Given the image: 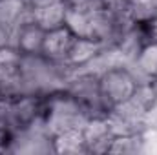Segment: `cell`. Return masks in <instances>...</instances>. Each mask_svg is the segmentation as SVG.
Returning <instances> with one entry per match:
<instances>
[{"instance_id": "6da1fadb", "label": "cell", "mask_w": 157, "mask_h": 155, "mask_svg": "<svg viewBox=\"0 0 157 155\" xmlns=\"http://www.w3.org/2000/svg\"><path fill=\"white\" fill-rule=\"evenodd\" d=\"M20 73L26 91L48 97L66 89V82L73 70L64 62H53L40 55H20Z\"/></svg>"}, {"instance_id": "7a4b0ae2", "label": "cell", "mask_w": 157, "mask_h": 155, "mask_svg": "<svg viewBox=\"0 0 157 155\" xmlns=\"http://www.w3.org/2000/svg\"><path fill=\"white\" fill-rule=\"evenodd\" d=\"M88 119H90V113L68 91H57L46 97L44 120L53 137L62 131L82 130Z\"/></svg>"}, {"instance_id": "3957f363", "label": "cell", "mask_w": 157, "mask_h": 155, "mask_svg": "<svg viewBox=\"0 0 157 155\" xmlns=\"http://www.w3.org/2000/svg\"><path fill=\"white\" fill-rule=\"evenodd\" d=\"M6 152L11 153H55L53 152V135L49 133L44 113L37 117L28 126L11 133Z\"/></svg>"}, {"instance_id": "277c9868", "label": "cell", "mask_w": 157, "mask_h": 155, "mask_svg": "<svg viewBox=\"0 0 157 155\" xmlns=\"http://www.w3.org/2000/svg\"><path fill=\"white\" fill-rule=\"evenodd\" d=\"M77 102L84 106V110L90 113V117L95 115H106V108L102 104L101 97V86H99V77L88 71L73 70L66 82V89Z\"/></svg>"}, {"instance_id": "5b68a950", "label": "cell", "mask_w": 157, "mask_h": 155, "mask_svg": "<svg viewBox=\"0 0 157 155\" xmlns=\"http://www.w3.org/2000/svg\"><path fill=\"white\" fill-rule=\"evenodd\" d=\"M99 86H101L102 104L108 113L112 108L128 100L133 95V91L137 88V80L133 78L132 71L126 66H122V68H113V70H108L106 73H102L99 77Z\"/></svg>"}, {"instance_id": "8992f818", "label": "cell", "mask_w": 157, "mask_h": 155, "mask_svg": "<svg viewBox=\"0 0 157 155\" xmlns=\"http://www.w3.org/2000/svg\"><path fill=\"white\" fill-rule=\"evenodd\" d=\"M146 115H148V110L141 106L133 97H130L128 100L112 108L106 113V119L110 122L113 135L117 137V135L143 133L146 130Z\"/></svg>"}, {"instance_id": "52a82bcc", "label": "cell", "mask_w": 157, "mask_h": 155, "mask_svg": "<svg viewBox=\"0 0 157 155\" xmlns=\"http://www.w3.org/2000/svg\"><path fill=\"white\" fill-rule=\"evenodd\" d=\"M46 31L39 24L29 18L20 22L11 31V47H15L20 55H40L44 46Z\"/></svg>"}, {"instance_id": "ba28073f", "label": "cell", "mask_w": 157, "mask_h": 155, "mask_svg": "<svg viewBox=\"0 0 157 155\" xmlns=\"http://www.w3.org/2000/svg\"><path fill=\"white\" fill-rule=\"evenodd\" d=\"M82 137L88 146V153H108L110 144L113 141V131L106 115L90 117L82 128Z\"/></svg>"}, {"instance_id": "9c48e42d", "label": "cell", "mask_w": 157, "mask_h": 155, "mask_svg": "<svg viewBox=\"0 0 157 155\" xmlns=\"http://www.w3.org/2000/svg\"><path fill=\"white\" fill-rule=\"evenodd\" d=\"M73 39H75V35L66 26L51 29V31H46L44 46H42V55L46 59L53 60V62H64Z\"/></svg>"}, {"instance_id": "30bf717a", "label": "cell", "mask_w": 157, "mask_h": 155, "mask_svg": "<svg viewBox=\"0 0 157 155\" xmlns=\"http://www.w3.org/2000/svg\"><path fill=\"white\" fill-rule=\"evenodd\" d=\"M126 68L132 71L137 84L154 82L157 78V42H148L141 49L135 62H132Z\"/></svg>"}, {"instance_id": "8fae6325", "label": "cell", "mask_w": 157, "mask_h": 155, "mask_svg": "<svg viewBox=\"0 0 157 155\" xmlns=\"http://www.w3.org/2000/svg\"><path fill=\"white\" fill-rule=\"evenodd\" d=\"M102 47H104V44L99 42V40L75 37L73 42H71V46H70V49H68L64 64L70 66L71 70H78V68L86 66Z\"/></svg>"}, {"instance_id": "7c38bea8", "label": "cell", "mask_w": 157, "mask_h": 155, "mask_svg": "<svg viewBox=\"0 0 157 155\" xmlns=\"http://www.w3.org/2000/svg\"><path fill=\"white\" fill-rule=\"evenodd\" d=\"M148 42H150V40H148V35H146L144 26L133 24L132 28H128V29L119 37V40L115 42V46L119 47V51L124 55V59H126V62H128V66H130L132 62H135V59L139 57L141 49H143Z\"/></svg>"}, {"instance_id": "4fadbf2b", "label": "cell", "mask_w": 157, "mask_h": 155, "mask_svg": "<svg viewBox=\"0 0 157 155\" xmlns=\"http://www.w3.org/2000/svg\"><path fill=\"white\" fill-rule=\"evenodd\" d=\"M66 11H68V4L64 0L49 4V6H44V7H31L33 20L44 31H51V29L62 28L64 26V18H66Z\"/></svg>"}, {"instance_id": "5bb4252c", "label": "cell", "mask_w": 157, "mask_h": 155, "mask_svg": "<svg viewBox=\"0 0 157 155\" xmlns=\"http://www.w3.org/2000/svg\"><path fill=\"white\" fill-rule=\"evenodd\" d=\"M53 152L64 155H78L88 153L86 141L82 137V130H70L62 131L53 137Z\"/></svg>"}, {"instance_id": "9a60e30c", "label": "cell", "mask_w": 157, "mask_h": 155, "mask_svg": "<svg viewBox=\"0 0 157 155\" xmlns=\"http://www.w3.org/2000/svg\"><path fill=\"white\" fill-rule=\"evenodd\" d=\"M64 26L75 37L91 39V17H90V11H86V9H78V7H70L68 6Z\"/></svg>"}, {"instance_id": "2e32d148", "label": "cell", "mask_w": 157, "mask_h": 155, "mask_svg": "<svg viewBox=\"0 0 157 155\" xmlns=\"http://www.w3.org/2000/svg\"><path fill=\"white\" fill-rule=\"evenodd\" d=\"M126 11L132 24L146 26L157 17V0H128Z\"/></svg>"}, {"instance_id": "e0dca14e", "label": "cell", "mask_w": 157, "mask_h": 155, "mask_svg": "<svg viewBox=\"0 0 157 155\" xmlns=\"http://www.w3.org/2000/svg\"><path fill=\"white\" fill-rule=\"evenodd\" d=\"M108 153H122V155L143 153V133L117 135V137H113Z\"/></svg>"}, {"instance_id": "ac0fdd59", "label": "cell", "mask_w": 157, "mask_h": 155, "mask_svg": "<svg viewBox=\"0 0 157 155\" xmlns=\"http://www.w3.org/2000/svg\"><path fill=\"white\" fill-rule=\"evenodd\" d=\"M70 7H78V9H86V11H93L104 6V0H64Z\"/></svg>"}, {"instance_id": "d6986e66", "label": "cell", "mask_w": 157, "mask_h": 155, "mask_svg": "<svg viewBox=\"0 0 157 155\" xmlns=\"http://www.w3.org/2000/svg\"><path fill=\"white\" fill-rule=\"evenodd\" d=\"M11 31L13 29H9V28H6V26L0 24V49L11 46Z\"/></svg>"}, {"instance_id": "ffe728a7", "label": "cell", "mask_w": 157, "mask_h": 155, "mask_svg": "<svg viewBox=\"0 0 157 155\" xmlns=\"http://www.w3.org/2000/svg\"><path fill=\"white\" fill-rule=\"evenodd\" d=\"M144 29H146L148 40H150V42H157V17L154 18V20H150V22L144 26Z\"/></svg>"}]
</instances>
